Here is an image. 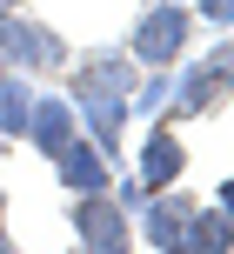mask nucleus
Masks as SVG:
<instances>
[{
    "mask_svg": "<svg viewBox=\"0 0 234 254\" xmlns=\"http://www.w3.org/2000/svg\"><path fill=\"white\" fill-rule=\"evenodd\" d=\"M168 87H174V80H168V67H147V74H141V87L127 94V107H134V114H161V107H168Z\"/></svg>",
    "mask_w": 234,
    "mask_h": 254,
    "instance_id": "f8f14e48",
    "label": "nucleus"
},
{
    "mask_svg": "<svg viewBox=\"0 0 234 254\" xmlns=\"http://www.w3.org/2000/svg\"><path fill=\"white\" fill-rule=\"evenodd\" d=\"M181 181H187V140H181L174 121L154 114V127H147V140H141V188L168 194V188H181Z\"/></svg>",
    "mask_w": 234,
    "mask_h": 254,
    "instance_id": "20e7f679",
    "label": "nucleus"
},
{
    "mask_svg": "<svg viewBox=\"0 0 234 254\" xmlns=\"http://www.w3.org/2000/svg\"><path fill=\"white\" fill-rule=\"evenodd\" d=\"M54 181H60L67 194H107L114 188V161L80 134V140H67V147L54 154Z\"/></svg>",
    "mask_w": 234,
    "mask_h": 254,
    "instance_id": "423d86ee",
    "label": "nucleus"
},
{
    "mask_svg": "<svg viewBox=\"0 0 234 254\" xmlns=\"http://www.w3.org/2000/svg\"><path fill=\"white\" fill-rule=\"evenodd\" d=\"M147 7H154V0H147Z\"/></svg>",
    "mask_w": 234,
    "mask_h": 254,
    "instance_id": "4be33fe9",
    "label": "nucleus"
},
{
    "mask_svg": "<svg viewBox=\"0 0 234 254\" xmlns=\"http://www.w3.org/2000/svg\"><path fill=\"white\" fill-rule=\"evenodd\" d=\"M214 207H221V214H228V221H234V174H228V181H221V188H214Z\"/></svg>",
    "mask_w": 234,
    "mask_h": 254,
    "instance_id": "dca6fc26",
    "label": "nucleus"
},
{
    "mask_svg": "<svg viewBox=\"0 0 234 254\" xmlns=\"http://www.w3.org/2000/svg\"><path fill=\"white\" fill-rule=\"evenodd\" d=\"M0 67L7 74H60L67 67V34L54 20L27 7H7L0 13Z\"/></svg>",
    "mask_w": 234,
    "mask_h": 254,
    "instance_id": "f03ea898",
    "label": "nucleus"
},
{
    "mask_svg": "<svg viewBox=\"0 0 234 254\" xmlns=\"http://www.w3.org/2000/svg\"><path fill=\"white\" fill-rule=\"evenodd\" d=\"M80 254H134V241H80Z\"/></svg>",
    "mask_w": 234,
    "mask_h": 254,
    "instance_id": "2eb2a0df",
    "label": "nucleus"
},
{
    "mask_svg": "<svg viewBox=\"0 0 234 254\" xmlns=\"http://www.w3.org/2000/svg\"><path fill=\"white\" fill-rule=\"evenodd\" d=\"M7 7H27V0H0V13H7Z\"/></svg>",
    "mask_w": 234,
    "mask_h": 254,
    "instance_id": "6ab92c4d",
    "label": "nucleus"
},
{
    "mask_svg": "<svg viewBox=\"0 0 234 254\" xmlns=\"http://www.w3.org/2000/svg\"><path fill=\"white\" fill-rule=\"evenodd\" d=\"M114 201L127 207V214H134V207L147 201V188H141V174H127V181H114Z\"/></svg>",
    "mask_w": 234,
    "mask_h": 254,
    "instance_id": "4468645a",
    "label": "nucleus"
},
{
    "mask_svg": "<svg viewBox=\"0 0 234 254\" xmlns=\"http://www.w3.org/2000/svg\"><path fill=\"white\" fill-rule=\"evenodd\" d=\"M27 114H34V87L27 74H7L0 80V140H27Z\"/></svg>",
    "mask_w": 234,
    "mask_h": 254,
    "instance_id": "9b49d317",
    "label": "nucleus"
},
{
    "mask_svg": "<svg viewBox=\"0 0 234 254\" xmlns=\"http://www.w3.org/2000/svg\"><path fill=\"white\" fill-rule=\"evenodd\" d=\"M161 254H187V248H181V241H168V248H161Z\"/></svg>",
    "mask_w": 234,
    "mask_h": 254,
    "instance_id": "a211bd4d",
    "label": "nucleus"
},
{
    "mask_svg": "<svg viewBox=\"0 0 234 254\" xmlns=\"http://www.w3.org/2000/svg\"><path fill=\"white\" fill-rule=\"evenodd\" d=\"M0 254H20V248H13V234H7V221H0Z\"/></svg>",
    "mask_w": 234,
    "mask_h": 254,
    "instance_id": "f3484780",
    "label": "nucleus"
},
{
    "mask_svg": "<svg viewBox=\"0 0 234 254\" xmlns=\"http://www.w3.org/2000/svg\"><path fill=\"white\" fill-rule=\"evenodd\" d=\"M67 228H74L80 241H134V214L114 201V188H107V194H74Z\"/></svg>",
    "mask_w": 234,
    "mask_h": 254,
    "instance_id": "0eeeda50",
    "label": "nucleus"
},
{
    "mask_svg": "<svg viewBox=\"0 0 234 254\" xmlns=\"http://www.w3.org/2000/svg\"><path fill=\"white\" fill-rule=\"evenodd\" d=\"M228 94H234V34L221 40V47H208L201 61H187L181 74H174L161 121H208L214 107L228 101Z\"/></svg>",
    "mask_w": 234,
    "mask_h": 254,
    "instance_id": "f257e3e1",
    "label": "nucleus"
},
{
    "mask_svg": "<svg viewBox=\"0 0 234 254\" xmlns=\"http://www.w3.org/2000/svg\"><path fill=\"white\" fill-rule=\"evenodd\" d=\"M181 248H187V254H234V221H228L214 201H208V207H194V214H187Z\"/></svg>",
    "mask_w": 234,
    "mask_h": 254,
    "instance_id": "9d476101",
    "label": "nucleus"
},
{
    "mask_svg": "<svg viewBox=\"0 0 234 254\" xmlns=\"http://www.w3.org/2000/svg\"><path fill=\"white\" fill-rule=\"evenodd\" d=\"M74 114H80V134H87L107 161H120V140H127L134 107L120 101V94H74Z\"/></svg>",
    "mask_w": 234,
    "mask_h": 254,
    "instance_id": "39448f33",
    "label": "nucleus"
},
{
    "mask_svg": "<svg viewBox=\"0 0 234 254\" xmlns=\"http://www.w3.org/2000/svg\"><path fill=\"white\" fill-rule=\"evenodd\" d=\"M187 40H194V13H187L181 0H154V7H141V20H134L127 54L141 67H174V61H187Z\"/></svg>",
    "mask_w": 234,
    "mask_h": 254,
    "instance_id": "7ed1b4c3",
    "label": "nucleus"
},
{
    "mask_svg": "<svg viewBox=\"0 0 234 254\" xmlns=\"http://www.w3.org/2000/svg\"><path fill=\"white\" fill-rule=\"evenodd\" d=\"M27 140H34L47 161L67 147V140H80V114H74V101H67V94H34V114H27Z\"/></svg>",
    "mask_w": 234,
    "mask_h": 254,
    "instance_id": "1a4fd4ad",
    "label": "nucleus"
},
{
    "mask_svg": "<svg viewBox=\"0 0 234 254\" xmlns=\"http://www.w3.org/2000/svg\"><path fill=\"white\" fill-rule=\"evenodd\" d=\"M194 194H181V188H168V194H147L141 207H134V228H141V241L147 248H168V241H181L187 234V214H194Z\"/></svg>",
    "mask_w": 234,
    "mask_h": 254,
    "instance_id": "6e6552de",
    "label": "nucleus"
},
{
    "mask_svg": "<svg viewBox=\"0 0 234 254\" xmlns=\"http://www.w3.org/2000/svg\"><path fill=\"white\" fill-rule=\"evenodd\" d=\"M0 221H7V188H0Z\"/></svg>",
    "mask_w": 234,
    "mask_h": 254,
    "instance_id": "aec40b11",
    "label": "nucleus"
},
{
    "mask_svg": "<svg viewBox=\"0 0 234 254\" xmlns=\"http://www.w3.org/2000/svg\"><path fill=\"white\" fill-rule=\"evenodd\" d=\"M0 80H7V67H0Z\"/></svg>",
    "mask_w": 234,
    "mask_h": 254,
    "instance_id": "412c9836",
    "label": "nucleus"
},
{
    "mask_svg": "<svg viewBox=\"0 0 234 254\" xmlns=\"http://www.w3.org/2000/svg\"><path fill=\"white\" fill-rule=\"evenodd\" d=\"M194 20H208V27H234V0H194Z\"/></svg>",
    "mask_w": 234,
    "mask_h": 254,
    "instance_id": "ddd939ff",
    "label": "nucleus"
}]
</instances>
